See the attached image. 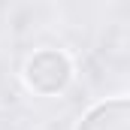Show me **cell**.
<instances>
[{
	"label": "cell",
	"mask_w": 130,
	"mask_h": 130,
	"mask_svg": "<svg viewBox=\"0 0 130 130\" xmlns=\"http://www.w3.org/2000/svg\"><path fill=\"white\" fill-rule=\"evenodd\" d=\"M27 82L42 94H55L70 82V64L58 52H39L27 64Z\"/></svg>",
	"instance_id": "6da1fadb"
},
{
	"label": "cell",
	"mask_w": 130,
	"mask_h": 130,
	"mask_svg": "<svg viewBox=\"0 0 130 130\" xmlns=\"http://www.w3.org/2000/svg\"><path fill=\"white\" fill-rule=\"evenodd\" d=\"M79 130H130V100H109L91 109Z\"/></svg>",
	"instance_id": "7a4b0ae2"
}]
</instances>
